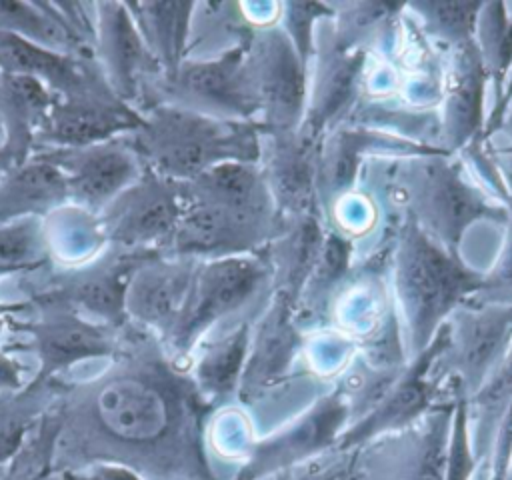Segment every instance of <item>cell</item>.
Masks as SVG:
<instances>
[{
	"instance_id": "obj_8",
	"label": "cell",
	"mask_w": 512,
	"mask_h": 480,
	"mask_svg": "<svg viewBox=\"0 0 512 480\" xmlns=\"http://www.w3.org/2000/svg\"><path fill=\"white\" fill-rule=\"evenodd\" d=\"M242 342H234L222 352H218L206 366V378L214 386H226L240 362Z\"/></svg>"
},
{
	"instance_id": "obj_1",
	"label": "cell",
	"mask_w": 512,
	"mask_h": 480,
	"mask_svg": "<svg viewBox=\"0 0 512 480\" xmlns=\"http://www.w3.org/2000/svg\"><path fill=\"white\" fill-rule=\"evenodd\" d=\"M102 422L126 440H146L164 426V406L154 390L140 382H116L98 398Z\"/></svg>"
},
{
	"instance_id": "obj_10",
	"label": "cell",
	"mask_w": 512,
	"mask_h": 480,
	"mask_svg": "<svg viewBox=\"0 0 512 480\" xmlns=\"http://www.w3.org/2000/svg\"><path fill=\"white\" fill-rule=\"evenodd\" d=\"M10 92L28 108H38L46 102V94L42 90V86L38 84V80H34L32 76H14L8 82Z\"/></svg>"
},
{
	"instance_id": "obj_6",
	"label": "cell",
	"mask_w": 512,
	"mask_h": 480,
	"mask_svg": "<svg viewBox=\"0 0 512 480\" xmlns=\"http://www.w3.org/2000/svg\"><path fill=\"white\" fill-rule=\"evenodd\" d=\"M62 188L60 174L50 166H34L22 172L16 180V190L28 198H46Z\"/></svg>"
},
{
	"instance_id": "obj_3",
	"label": "cell",
	"mask_w": 512,
	"mask_h": 480,
	"mask_svg": "<svg viewBox=\"0 0 512 480\" xmlns=\"http://www.w3.org/2000/svg\"><path fill=\"white\" fill-rule=\"evenodd\" d=\"M130 164L116 152L100 154L86 162L78 176V188L88 198H104L114 192L128 176Z\"/></svg>"
},
{
	"instance_id": "obj_5",
	"label": "cell",
	"mask_w": 512,
	"mask_h": 480,
	"mask_svg": "<svg viewBox=\"0 0 512 480\" xmlns=\"http://www.w3.org/2000/svg\"><path fill=\"white\" fill-rule=\"evenodd\" d=\"M102 348V342L96 334L80 330V328H66L50 336V352L60 358H74L82 354H92Z\"/></svg>"
},
{
	"instance_id": "obj_2",
	"label": "cell",
	"mask_w": 512,
	"mask_h": 480,
	"mask_svg": "<svg viewBox=\"0 0 512 480\" xmlns=\"http://www.w3.org/2000/svg\"><path fill=\"white\" fill-rule=\"evenodd\" d=\"M0 62L8 68L28 74H44L52 78H68L70 68L66 62L46 50H40L18 36H0Z\"/></svg>"
},
{
	"instance_id": "obj_7",
	"label": "cell",
	"mask_w": 512,
	"mask_h": 480,
	"mask_svg": "<svg viewBox=\"0 0 512 480\" xmlns=\"http://www.w3.org/2000/svg\"><path fill=\"white\" fill-rule=\"evenodd\" d=\"M174 218L172 206L166 200H156L148 204L134 220V232L140 236H150L166 230Z\"/></svg>"
},
{
	"instance_id": "obj_12",
	"label": "cell",
	"mask_w": 512,
	"mask_h": 480,
	"mask_svg": "<svg viewBox=\"0 0 512 480\" xmlns=\"http://www.w3.org/2000/svg\"><path fill=\"white\" fill-rule=\"evenodd\" d=\"M144 306L154 314H162L172 306V286L166 282H156L144 292Z\"/></svg>"
},
{
	"instance_id": "obj_9",
	"label": "cell",
	"mask_w": 512,
	"mask_h": 480,
	"mask_svg": "<svg viewBox=\"0 0 512 480\" xmlns=\"http://www.w3.org/2000/svg\"><path fill=\"white\" fill-rule=\"evenodd\" d=\"M82 300L100 310H112L118 304V288L108 280H92L80 288Z\"/></svg>"
},
{
	"instance_id": "obj_13",
	"label": "cell",
	"mask_w": 512,
	"mask_h": 480,
	"mask_svg": "<svg viewBox=\"0 0 512 480\" xmlns=\"http://www.w3.org/2000/svg\"><path fill=\"white\" fill-rule=\"evenodd\" d=\"M20 434H22V430L18 424H10L0 430V456L8 454L18 444Z\"/></svg>"
},
{
	"instance_id": "obj_4",
	"label": "cell",
	"mask_w": 512,
	"mask_h": 480,
	"mask_svg": "<svg viewBox=\"0 0 512 480\" xmlns=\"http://www.w3.org/2000/svg\"><path fill=\"white\" fill-rule=\"evenodd\" d=\"M116 126H118L116 118L110 116L108 112H98L92 108H78V110L64 112L58 118L54 132L64 142L84 144V142L106 136Z\"/></svg>"
},
{
	"instance_id": "obj_11",
	"label": "cell",
	"mask_w": 512,
	"mask_h": 480,
	"mask_svg": "<svg viewBox=\"0 0 512 480\" xmlns=\"http://www.w3.org/2000/svg\"><path fill=\"white\" fill-rule=\"evenodd\" d=\"M30 238L22 230L0 232V262H14L28 254Z\"/></svg>"
}]
</instances>
